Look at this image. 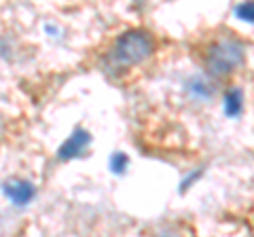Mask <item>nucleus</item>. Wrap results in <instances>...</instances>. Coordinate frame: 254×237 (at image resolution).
Listing matches in <instances>:
<instances>
[{"label":"nucleus","instance_id":"obj_2","mask_svg":"<svg viewBox=\"0 0 254 237\" xmlns=\"http://www.w3.org/2000/svg\"><path fill=\"white\" fill-rule=\"evenodd\" d=\"M163 51V41L148 28H129L110 45V70L125 74L150 66Z\"/></svg>","mask_w":254,"mask_h":237},{"label":"nucleus","instance_id":"obj_3","mask_svg":"<svg viewBox=\"0 0 254 237\" xmlns=\"http://www.w3.org/2000/svg\"><path fill=\"white\" fill-rule=\"evenodd\" d=\"M222 223L235 227L246 237H254V195H250L242 203L233 205V208H229L222 214Z\"/></svg>","mask_w":254,"mask_h":237},{"label":"nucleus","instance_id":"obj_4","mask_svg":"<svg viewBox=\"0 0 254 237\" xmlns=\"http://www.w3.org/2000/svg\"><path fill=\"white\" fill-rule=\"evenodd\" d=\"M144 237H195V229L187 220L174 218V220H163V223L150 227Z\"/></svg>","mask_w":254,"mask_h":237},{"label":"nucleus","instance_id":"obj_5","mask_svg":"<svg viewBox=\"0 0 254 237\" xmlns=\"http://www.w3.org/2000/svg\"><path fill=\"white\" fill-rule=\"evenodd\" d=\"M4 193L13 203L21 205V203L30 201V197L34 195V188H32V184L26 182V180H11V182L4 184Z\"/></svg>","mask_w":254,"mask_h":237},{"label":"nucleus","instance_id":"obj_7","mask_svg":"<svg viewBox=\"0 0 254 237\" xmlns=\"http://www.w3.org/2000/svg\"><path fill=\"white\" fill-rule=\"evenodd\" d=\"M250 11H252V13H254V4H250Z\"/></svg>","mask_w":254,"mask_h":237},{"label":"nucleus","instance_id":"obj_6","mask_svg":"<svg viewBox=\"0 0 254 237\" xmlns=\"http://www.w3.org/2000/svg\"><path fill=\"white\" fill-rule=\"evenodd\" d=\"M87 142H89V136H87L85 131H78V133H74L72 138H70L66 144H64V148H62V157H72V155H76L78 151H81V148L87 144Z\"/></svg>","mask_w":254,"mask_h":237},{"label":"nucleus","instance_id":"obj_1","mask_svg":"<svg viewBox=\"0 0 254 237\" xmlns=\"http://www.w3.org/2000/svg\"><path fill=\"white\" fill-rule=\"evenodd\" d=\"M187 51L201 76L216 91L227 96L242 93L252 76L254 38L240 32L231 23H212L189 38Z\"/></svg>","mask_w":254,"mask_h":237}]
</instances>
